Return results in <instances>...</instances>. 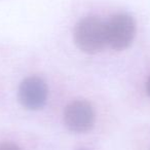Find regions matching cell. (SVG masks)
<instances>
[{
	"mask_svg": "<svg viewBox=\"0 0 150 150\" xmlns=\"http://www.w3.org/2000/svg\"><path fill=\"white\" fill-rule=\"evenodd\" d=\"M74 41L81 52L94 54L101 52L107 41V23L97 17H86L75 26Z\"/></svg>",
	"mask_w": 150,
	"mask_h": 150,
	"instance_id": "1",
	"label": "cell"
},
{
	"mask_svg": "<svg viewBox=\"0 0 150 150\" xmlns=\"http://www.w3.org/2000/svg\"><path fill=\"white\" fill-rule=\"evenodd\" d=\"M136 35V23L127 13H117L107 23L108 45L115 50H123L133 42Z\"/></svg>",
	"mask_w": 150,
	"mask_h": 150,
	"instance_id": "2",
	"label": "cell"
},
{
	"mask_svg": "<svg viewBox=\"0 0 150 150\" xmlns=\"http://www.w3.org/2000/svg\"><path fill=\"white\" fill-rule=\"evenodd\" d=\"M94 122V109L86 101H73L65 108L64 123L73 133H86L92 129Z\"/></svg>",
	"mask_w": 150,
	"mask_h": 150,
	"instance_id": "3",
	"label": "cell"
},
{
	"mask_svg": "<svg viewBox=\"0 0 150 150\" xmlns=\"http://www.w3.org/2000/svg\"><path fill=\"white\" fill-rule=\"evenodd\" d=\"M47 86L38 76H30L21 82L18 98L22 106L29 110H38L45 105L47 100Z\"/></svg>",
	"mask_w": 150,
	"mask_h": 150,
	"instance_id": "4",
	"label": "cell"
},
{
	"mask_svg": "<svg viewBox=\"0 0 150 150\" xmlns=\"http://www.w3.org/2000/svg\"><path fill=\"white\" fill-rule=\"evenodd\" d=\"M0 150H22L18 145L11 142H3L0 143Z\"/></svg>",
	"mask_w": 150,
	"mask_h": 150,
	"instance_id": "5",
	"label": "cell"
},
{
	"mask_svg": "<svg viewBox=\"0 0 150 150\" xmlns=\"http://www.w3.org/2000/svg\"><path fill=\"white\" fill-rule=\"evenodd\" d=\"M146 92H147V95L150 98V77L148 78L147 82H146Z\"/></svg>",
	"mask_w": 150,
	"mask_h": 150,
	"instance_id": "6",
	"label": "cell"
}]
</instances>
